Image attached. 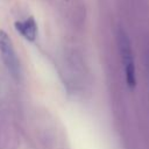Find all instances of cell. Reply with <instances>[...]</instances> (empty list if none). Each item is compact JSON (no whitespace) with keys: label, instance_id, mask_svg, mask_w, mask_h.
<instances>
[{"label":"cell","instance_id":"obj_1","mask_svg":"<svg viewBox=\"0 0 149 149\" xmlns=\"http://www.w3.org/2000/svg\"><path fill=\"white\" fill-rule=\"evenodd\" d=\"M118 43H119V49H120L121 59H122V64H123L126 83H127V86L130 90H133L136 86L135 63H134V56H133V51H132V48H130L128 36L123 31H119Z\"/></svg>","mask_w":149,"mask_h":149},{"label":"cell","instance_id":"obj_2","mask_svg":"<svg viewBox=\"0 0 149 149\" xmlns=\"http://www.w3.org/2000/svg\"><path fill=\"white\" fill-rule=\"evenodd\" d=\"M0 54L2 62L5 63L8 72L15 80H17L21 74L20 62L14 50L12 40L7 35V33L3 31L2 29H0Z\"/></svg>","mask_w":149,"mask_h":149},{"label":"cell","instance_id":"obj_3","mask_svg":"<svg viewBox=\"0 0 149 149\" xmlns=\"http://www.w3.org/2000/svg\"><path fill=\"white\" fill-rule=\"evenodd\" d=\"M15 29L28 41L33 42L36 38L37 35V24L34 20V17H28L23 21H16L15 22Z\"/></svg>","mask_w":149,"mask_h":149}]
</instances>
